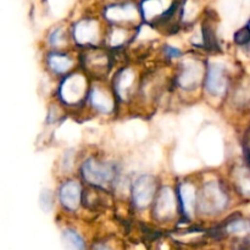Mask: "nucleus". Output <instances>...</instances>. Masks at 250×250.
<instances>
[{"label":"nucleus","mask_w":250,"mask_h":250,"mask_svg":"<svg viewBox=\"0 0 250 250\" xmlns=\"http://www.w3.org/2000/svg\"><path fill=\"white\" fill-rule=\"evenodd\" d=\"M63 41V32L62 29L56 28L53 33L50 34V43L53 45H59L60 43H62Z\"/></svg>","instance_id":"aec40b11"},{"label":"nucleus","mask_w":250,"mask_h":250,"mask_svg":"<svg viewBox=\"0 0 250 250\" xmlns=\"http://www.w3.org/2000/svg\"><path fill=\"white\" fill-rule=\"evenodd\" d=\"M62 244L65 250H84L82 237L72 229H66L62 233Z\"/></svg>","instance_id":"dca6fc26"},{"label":"nucleus","mask_w":250,"mask_h":250,"mask_svg":"<svg viewBox=\"0 0 250 250\" xmlns=\"http://www.w3.org/2000/svg\"><path fill=\"white\" fill-rule=\"evenodd\" d=\"M139 9L132 1L115 2L107 5L104 10V16L107 21L115 24H124L139 19Z\"/></svg>","instance_id":"7ed1b4c3"},{"label":"nucleus","mask_w":250,"mask_h":250,"mask_svg":"<svg viewBox=\"0 0 250 250\" xmlns=\"http://www.w3.org/2000/svg\"><path fill=\"white\" fill-rule=\"evenodd\" d=\"M207 89L210 94L219 97L227 89V77L225 68L219 63H214L209 67L207 76Z\"/></svg>","instance_id":"6e6552de"},{"label":"nucleus","mask_w":250,"mask_h":250,"mask_svg":"<svg viewBox=\"0 0 250 250\" xmlns=\"http://www.w3.org/2000/svg\"><path fill=\"white\" fill-rule=\"evenodd\" d=\"M180 198L181 204H182L183 215L190 216L194 210L195 202H197V195H195L194 187L189 183H185L180 187Z\"/></svg>","instance_id":"9b49d317"},{"label":"nucleus","mask_w":250,"mask_h":250,"mask_svg":"<svg viewBox=\"0 0 250 250\" xmlns=\"http://www.w3.org/2000/svg\"><path fill=\"white\" fill-rule=\"evenodd\" d=\"M176 210V199L172 189L168 187H164L160 190L158 200H156L154 214L158 219L166 220L170 219L175 215Z\"/></svg>","instance_id":"1a4fd4ad"},{"label":"nucleus","mask_w":250,"mask_h":250,"mask_svg":"<svg viewBox=\"0 0 250 250\" xmlns=\"http://www.w3.org/2000/svg\"><path fill=\"white\" fill-rule=\"evenodd\" d=\"M226 231L229 233H248L249 224L247 220H232L226 227Z\"/></svg>","instance_id":"f3484780"},{"label":"nucleus","mask_w":250,"mask_h":250,"mask_svg":"<svg viewBox=\"0 0 250 250\" xmlns=\"http://www.w3.org/2000/svg\"><path fill=\"white\" fill-rule=\"evenodd\" d=\"M85 67L89 71H93L94 73H98L100 71H104L109 65L107 56L100 50H92L88 54H85L84 58Z\"/></svg>","instance_id":"f8f14e48"},{"label":"nucleus","mask_w":250,"mask_h":250,"mask_svg":"<svg viewBox=\"0 0 250 250\" xmlns=\"http://www.w3.org/2000/svg\"><path fill=\"white\" fill-rule=\"evenodd\" d=\"M85 82L82 76H70L63 81L61 85V97L63 102L68 104H73L82 99V95L84 94Z\"/></svg>","instance_id":"423d86ee"},{"label":"nucleus","mask_w":250,"mask_h":250,"mask_svg":"<svg viewBox=\"0 0 250 250\" xmlns=\"http://www.w3.org/2000/svg\"><path fill=\"white\" fill-rule=\"evenodd\" d=\"M132 84H133V73L131 70L121 71L116 76V82H115V89L117 94L121 95L122 98L127 97L128 92L131 90Z\"/></svg>","instance_id":"4468645a"},{"label":"nucleus","mask_w":250,"mask_h":250,"mask_svg":"<svg viewBox=\"0 0 250 250\" xmlns=\"http://www.w3.org/2000/svg\"><path fill=\"white\" fill-rule=\"evenodd\" d=\"M166 53H167L168 58H176V56L180 55V50H177L176 48H171V46L166 48Z\"/></svg>","instance_id":"412c9836"},{"label":"nucleus","mask_w":250,"mask_h":250,"mask_svg":"<svg viewBox=\"0 0 250 250\" xmlns=\"http://www.w3.org/2000/svg\"><path fill=\"white\" fill-rule=\"evenodd\" d=\"M95 250H109V249H107L106 247H97Z\"/></svg>","instance_id":"4be33fe9"},{"label":"nucleus","mask_w":250,"mask_h":250,"mask_svg":"<svg viewBox=\"0 0 250 250\" xmlns=\"http://www.w3.org/2000/svg\"><path fill=\"white\" fill-rule=\"evenodd\" d=\"M73 38L80 44H94L99 38V24L95 20H81L73 27Z\"/></svg>","instance_id":"39448f33"},{"label":"nucleus","mask_w":250,"mask_h":250,"mask_svg":"<svg viewBox=\"0 0 250 250\" xmlns=\"http://www.w3.org/2000/svg\"><path fill=\"white\" fill-rule=\"evenodd\" d=\"M82 173L88 183L98 187H103L114 181L115 168L107 163L89 159L84 163L82 167Z\"/></svg>","instance_id":"f03ea898"},{"label":"nucleus","mask_w":250,"mask_h":250,"mask_svg":"<svg viewBox=\"0 0 250 250\" xmlns=\"http://www.w3.org/2000/svg\"><path fill=\"white\" fill-rule=\"evenodd\" d=\"M48 63L54 72L65 73L72 66V60L61 54H51L48 58Z\"/></svg>","instance_id":"2eb2a0df"},{"label":"nucleus","mask_w":250,"mask_h":250,"mask_svg":"<svg viewBox=\"0 0 250 250\" xmlns=\"http://www.w3.org/2000/svg\"><path fill=\"white\" fill-rule=\"evenodd\" d=\"M249 37V27L248 23H247L243 28H241L237 32L236 36H234V41H236L239 45H248Z\"/></svg>","instance_id":"6ab92c4d"},{"label":"nucleus","mask_w":250,"mask_h":250,"mask_svg":"<svg viewBox=\"0 0 250 250\" xmlns=\"http://www.w3.org/2000/svg\"><path fill=\"white\" fill-rule=\"evenodd\" d=\"M155 194V180L151 176H141L132 187L133 203L139 209L148 207Z\"/></svg>","instance_id":"20e7f679"},{"label":"nucleus","mask_w":250,"mask_h":250,"mask_svg":"<svg viewBox=\"0 0 250 250\" xmlns=\"http://www.w3.org/2000/svg\"><path fill=\"white\" fill-rule=\"evenodd\" d=\"M90 102L92 105L99 111L105 112V114H109L114 109V102L110 98L109 94L103 92L99 88H95L90 93Z\"/></svg>","instance_id":"ddd939ff"},{"label":"nucleus","mask_w":250,"mask_h":250,"mask_svg":"<svg viewBox=\"0 0 250 250\" xmlns=\"http://www.w3.org/2000/svg\"><path fill=\"white\" fill-rule=\"evenodd\" d=\"M227 202H229V198L226 193L216 182H210L205 185L200 193L199 207L200 210L205 214H216V212L222 211L226 208Z\"/></svg>","instance_id":"f257e3e1"},{"label":"nucleus","mask_w":250,"mask_h":250,"mask_svg":"<svg viewBox=\"0 0 250 250\" xmlns=\"http://www.w3.org/2000/svg\"><path fill=\"white\" fill-rule=\"evenodd\" d=\"M203 68L200 63L195 60L186 61L183 63L182 72L178 77V83L181 88L185 89H192L195 88L200 82H202Z\"/></svg>","instance_id":"0eeeda50"},{"label":"nucleus","mask_w":250,"mask_h":250,"mask_svg":"<svg viewBox=\"0 0 250 250\" xmlns=\"http://www.w3.org/2000/svg\"><path fill=\"white\" fill-rule=\"evenodd\" d=\"M60 200L66 209H77L81 202V186L75 181L66 182L60 189Z\"/></svg>","instance_id":"9d476101"},{"label":"nucleus","mask_w":250,"mask_h":250,"mask_svg":"<svg viewBox=\"0 0 250 250\" xmlns=\"http://www.w3.org/2000/svg\"><path fill=\"white\" fill-rule=\"evenodd\" d=\"M127 41V31L126 29L117 27L112 31L111 36H110V43L112 46H119L124 44Z\"/></svg>","instance_id":"a211bd4d"}]
</instances>
